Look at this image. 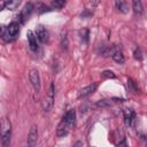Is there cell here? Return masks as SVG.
I'll return each mask as SVG.
<instances>
[{"instance_id": "8992f818", "label": "cell", "mask_w": 147, "mask_h": 147, "mask_svg": "<svg viewBox=\"0 0 147 147\" xmlns=\"http://www.w3.org/2000/svg\"><path fill=\"white\" fill-rule=\"evenodd\" d=\"M33 3L32 2H28V3H25V6L23 7V9L21 10V13H20V15L17 16L18 17V21L21 22V23H24L29 17H30V15L32 14V11H33Z\"/></svg>"}, {"instance_id": "277c9868", "label": "cell", "mask_w": 147, "mask_h": 147, "mask_svg": "<svg viewBox=\"0 0 147 147\" xmlns=\"http://www.w3.org/2000/svg\"><path fill=\"white\" fill-rule=\"evenodd\" d=\"M54 94H55V91H54V84L52 83L49 85V88L42 100V109L45 111H49L54 105Z\"/></svg>"}, {"instance_id": "603a6c76", "label": "cell", "mask_w": 147, "mask_h": 147, "mask_svg": "<svg viewBox=\"0 0 147 147\" xmlns=\"http://www.w3.org/2000/svg\"><path fill=\"white\" fill-rule=\"evenodd\" d=\"M72 147H83V142L78 140V141H76V142L74 144V146H72Z\"/></svg>"}, {"instance_id": "7402d4cb", "label": "cell", "mask_w": 147, "mask_h": 147, "mask_svg": "<svg viewBox=\"0 0 147 147\" xmlns=\"http://www.w3.org/2000/svg\"><path fill=\"white\" fill-rule=\"evenodd\" d=\"M133 55H134V59H136V60H138V61H141V59H142V53H141V49H140L139 47L134 49V52H133Z\"/></svg>"}, {"instance_id": "d4e9b609", "label": "cell", "mask_w": 147, "mask_h": 147, "mask_svg": "<svg viewBox=\"0 0 147 147\" xmlns=\"http://www.w3.org/2000/svg\"><path fill=\"white\" fill-rule=\"evenodd\" d=\"M124 147H126V146H124Z\"/></svg>"}, {"instance_id": "5bb4252c", "label": "cell", "mask_w": 147, "mask_h": 147, "mask_svg": "<svg viewBox=\"0 0 147 147\" xmlns=\"http://www.w3.org/2000/svg\"><path fill=\"white\" fill-rule=\"evenodd\" d=\"M132 9H133V11H134L136 14L140 15V14L142 13V3H141V1L134 0V1L132 2Z\"/></svg>"}, {"instance_id": "7c38bea8", "label": "cell", "mask_w": 147, "mask_h": 147, "mask_svg": "<svg viewBox=\"0 0 147 147\" xmlns=\"http://www.w3.org/2000/svg\"><path fill=\"white\" fill-rule=\"evenodd\" d=\"M26 37H28V41H29V46H30L31 51L37 52L38 51V41H37V37L33 33V31L29 30L26 32Z\"/></svg>"}, {"instance_id": "3957f363", "label": "cell", "mask_w": 147, "mask_h": 147, "mask_svg": "<svg viewBox=\"0 0 147 147\" xmlns=\"http://www.w3.org/2000/svg\"><path fill=\"white\" fill-rule=\"evenodd\" d=\"M20 31V24L17 22H11L5 30V33L2 36L5 41H11L16 38V36L18 34Z\"/></svg>"}, {"instance_id": "e0dca14e", "label": "cell", "mask_w": 147, "mask_h": 147, "mask_svg": "<svg viewBox=\"0 0 147 147\" xmlns=\"http://www.w3.org/2000/svg\"><path fill=\"white\" fill-rule=\"evenodd\" d=\"M64 6H65V1H63V0H55V1H52V3H51V7L53 9H61Z\"/></svg>"}, {"instance_id": "52a82bcc", "label": "cell", "mask_w": 147, "mask_h": 147, "mask_svg": "<svg viewBox=\"0 0 147 147\" xmlns=\"http://www.w3.org/2000/svg\"><path fill=\"white\" fill-rule=\"evenodd\" d=\"M37 141H38V127L36 125H32L28 134L26 147H34L37 145Z\"/></svg>"}, {"instance_id": "7a4b0ae2", "label": "cell", "mask_w": 147, "mask_h": 147, "mask_svg": "<svg viewBox=\"0 0 147 147\" xmlns=\"http://www.w3.org/2000/svg\"><path fill=\"white\" fill-rule=\"evenodd\" d=\"M11 137V123L8 117H3L0 122V139L3 147H8Z\"/></svg>"}, {"instance_id": "30bf717a", "label": "cell", "mask_w": 147, "mask_h": 147, "mask_svg": "<svg viewBox=\"0 0 147 147\" xmlns=\"http://www.w3.org/2000/svg\"><path fill=\"white\" fill-rule=\"evenodd\" d=\"M36 37L40 42H47L48 40V31L44 25H38L36 30Z\"/></svg>"}, {"instance_id": "ac0fdd59", "label": "cell", "mask_w": 147, "mask_h": 147, "mask_svg": "<svg viewBox=\"0 0 147 147\" xmlns=\"http://www.w3.org/2000/svg\"><path fill=\"white\" fill-rule=\"evenodd\" d=\"M61 46L63 49L68 48V38H67V32H63L61 36Z\"/></svg>"}, {"instance_id": "d6986e66", "label": "cell", "mask_w": 147, "mask_h": 147, "mask_svg": "<svg viewBox=\"0 0 147 147\" xmlns=\"http://www.w3.org/2000/svg\"><path fill=\"white\" fill-rule=\"evenodd\" d=\"M101 77H102V78H111V79H114L116 76H115V74H114L113 71H110V70H105V71L101 74Z\"/></svg>"}, {"instance_id": "ba28073f", "label": "cell", "mask_w": 147, "mask_h": 147, "mask_svg": "<svg viewBox=\"0 0 147 147\" xmlns=\"http://www.w3.org/2000/svg\"><path fill=\"white\" fill-rule=\"evenodd\" d=\"M29 79L34 88L36 92H39L40 91V76H39V72L37 69H31L30 72H29Z\"/></svg>"}, {"instance_id": "9c48e42d", "label": "cell", "mask_w": 147, "mask_h": 147, "mask_svg": "<svg viewBox=\"0 0 147 147\" xmlns=\"http://www.w3.org/2000/svg\"><path fill=\"white\" fill-rule=\"evenodd\" d=\"M96 87H98V83H92V84H90V85L80 88L79 90V93H78V98H86V96H88L90 94H92L93 92H95Z\"/></svg>"}, {"instance_id": "44dd1931", "label": "cell", "mask_w": 147, "mask_h": 147, "mask_svg": "<svg viewBox=\"0 0 147 147\" xmlns=\"http://www.w3.org/2000/svg\"><path fill=\"white\" fill-rule=\"evenodd\" d=\"M127 86H129V88H130V91H132L133 93H137V86H136V83L131 79V78H129V80H127Z\"/></svg>"}, {"instance_id": "6da1fadb", "label": "cell", "mask_w": 147, "mask_h": 147, "mask_svg": "<svg viewBox=\"0 0 147 147\" xmlns=\"http://www.w3.org/2000/svg\"><path fill=\"white\" fill-rule=\"evenodd\" d=\"M75 119H76V111L75 109H69L63 118L61 119L60 124L57 125L56 129V136L57 137H64L69 133V131L74 127L75 125Z\"/></svg>"}, {"instance_id": "cb8c5ba5", "label": "cell", "mask_w": 147, "mask_h": 147, "mask_svg": "<svg viewBox=\"0 0 147 147\" xmlns=\"http://www.w3.org/2000/svg\"><path fill=\"white\" fill-rule=\"evenodd\" d=\"M5 30H6V28H5L3 25H0V37H2V36H3Z\"/></svg>"}, {"instance_id": "2e32d148", "label": "cell", "mask_w": 147, "mask_h": 147, "mask_svg": "<svg viewBox=\"0 0 147 147\" xmlns=\"http://www.w3.org/2000/svg\"><path fill=\"white\" fill-rule=\"evenodd\" d=\"M79 37H80L82 41L86 44V42L88 41V29H86V28L82 29V30L79 31Z\"/></svg>"}, {"instance_id": "9a60e30c", "label": "cell", "mask_w": 147, "mask_h": 147, "mask_svg": "<svg viewBox=\"0 0 147 147\" xmlns=\"http://www.w3.org/2000/svg\"><path fill=\"white\" fill-rule=\"evenodd\" d=\"M116 7L118 8L119 11H122V13H127V9H129L127 2H125V1H117V2H116Z\"/></svg>"}, {"instance_id": "4fadbf2b", "label": "cell", "mask_w": 147, "mask_h": 147, "mask_svg": "<svg viewBox=\"0 0 147 147\" xmlns=\"http://www.w3.org/2000/svg\"><path fill=\"white\" fill-rule=\"evenodd\" d=\"M2 5H3V8H6V9H10V10H14V9H16V8L21 5V1L11 0V1H6V2H3Z\"/></svg>"}, {"instance_id": "8fae6325", "label": "cell", "mask_w": 147, "mask_h": 147, "mask_svg": "<svg viewBox=\"0 0 147 147\" xmlns=\"http://www.w3.org/2000/svg\"><path fill=\"white\" fill-rule=\"evenodd\" d=\"M123 114H124V122H125V124L127 126H131L132 123H133V121H134V118H136L134 110L131 109V108H125L124 111H123Z\"/></svg>"}, {"instance_id": "5b68a950", "label": "cell", "mask_w": 147, "mask_h": 147, "mask_svg": "<svg viewBox=\"0 0 147 147\" xmlns=\"http://www.w3.org/2000/svg\"><path fill=\"white\" fill-rule=\"evenodd\" d=\"M108 53H109V55H111V57L115 62H117L119 64L124 63V55H123L122 48L118 45H111L108 48Z\"/></svg>"}, {"instance_id": "ffe728a7", "label": "cell", "mask_w": 147, "mask_h": 147, "mask_svg": "<svg viewBox=\"0 0 147 147\" xmlns=\"http://www.w3.org/2000/svg\"><path fill=\"white\" fill-rule=\"evenodd\" d=\"M111 100H108V99H105V100H99L96 103H95V106L96 107H107V106H109L111 102H110Z\"/></svg>"}]
</instances>
